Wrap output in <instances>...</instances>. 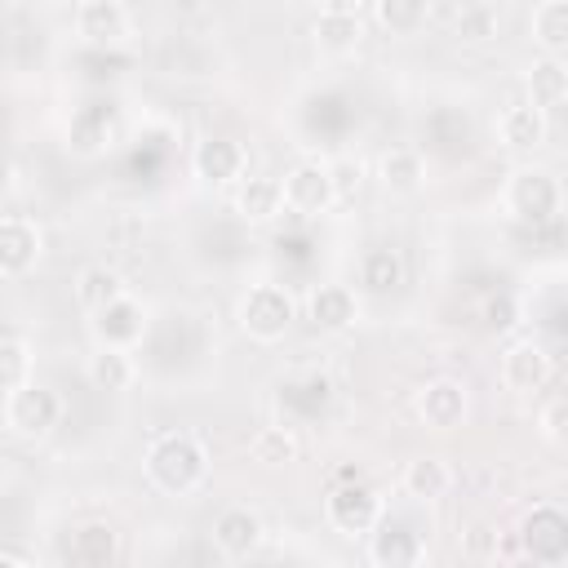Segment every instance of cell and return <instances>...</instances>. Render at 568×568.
Listing matches in <instances>:
<instances>
[{"label":"cell","mask_w":568,"mask_h":568,"mask_svg":"<svg viewBox=\"0 0 568 568\" xmlns=\"http://www.w3.org/2000/svg\"><path fill=\"white\" fill-rule=\"evenodd\" d=\"M0 564H13V568H27L31 559H27L22 550H4V546H0Z\"/></svg>","instance_id":"34"},{"label":"cell","mask_w":568,"mask_h":568,"mask_svg":"<svg viewBox=\"0 0 568 568\" xmlns=\"http://www.w3.org/2000/svg\"><path fill=\"white\" fill-rule=\"evenodd\" d=\"M111 555H115V532L106 524L75 528V537H71V559L75 564H106Z\"/></svg>","instance_id":"28"},{"label":"cell","mask_w":568,"mask_h":568,"mask_svg":"<svg viewBox=\"0 0 568 568\" xmlns=\"http://www.w3.org/2000/svg\"><path fill=\"white\" fill-rule=\"evenodd\" d=\"M532 40L541 44L546 58L568 53V0H541L532 9Z\"/></svg>","instance_id":"24"},{"label":"cell","mask_w":568,"mask_h":568,"mask_svg":"<svg viewBox=\"0 0 568 568\" xmlns=\"http://www.w3.org/2000/svg\"><path fill=\"white\" fill-rule=\"evenodd\" d=\"M501 204L515 222H528V226H546L559 217V204H564V191H559V178L550 169H515L506 191H501Z\"/></svg>","instance_id":"2"},{"label":"cell","mask_w":568,"mask_h":568,"mask_svg":"<svg viewBox=\"0 0 568 568\" xmlns=\"http://www.w3.org/2000/svg\"><path fill=\"white\" fill-rule=\"evenodd\" d=\"M497 373H501V386H506V390H515V395H537V390H546V382L555 377V359H550V351H546L541 342L519 337V342H510V346L501 351Z\"/></svg>","instance_id":"8"},{"label":"cell","mask_w":568,"mask_h":568,"mask_svg":"<svg viewBox=\"0 0 568 568\" xmlns=\"http://www.w3.org/2000/svg\"><path fill=\"white\" fill-rule=\"evenodd\" d=\"M297 453H302V444H297V435L288 426H262L248 439V457L257 466H288V462H297Z\"/></svg>","instance_id":"27"},{"label":"cell","mask_w":568,"mask_h":568,"mask_svg":"<svg viewBox=\"0 0 568 568\" xmlns=\"http://www.w3.org/2000/svg\"><path fill=\"white\" fill-rule=\"evenodd\" d=\"M231 204H235V213H240L244 222H271V217H280V213H284L280 178H271V173H244V178L235 182Z\"/></svg>","instance_id":"17"},{"label":"cell","mask_w":568,"mask_h":568,"mask_svg":"<svg viewBox=\"0 0 568 568\" xmlns=\"http://www.w3.org/2000/svg\"><path fill=\"white\" fill-rule=\"evenodd\" d=\"M284 209L297 217H324L337 204V182H333V164L328 160H297L284 178Z\"/></svg>","instance_id":"5"},{"label":"cell","mask_w":568,"mask_h":568,"mask_svg":"<svg viewBox=\"0 0 568 568\" xmlns=\"http://www.w3.org/2000/svg\"><path fill=\"white\" fill-rule=\"evenodd\" d=\"M262 541H266V524H262L257 510H248V506L217 510V519H213V546L226 559H248V555H257Z\"/></svg>","instance_id":"15"},{"label":"cell","mask_w":568,"mask_h":568,"mask_svg":"<svg viewBox=\"0 0 568 568\" xmlns=\"http://www.w3.org/2000/svg\"><path fill=\"white\" fill-rule=\"evenodd\" d=\"M546 129H550V120L532 102H515L497 115V142L506 151H537L546 142Z\"/></svg>","instance_id":"18"},{"label":"cell","mask_w":568,"mask_h":568,"mask_svg":"<svg viewBox=\"0 0 568 568\" xmlns=\"http://www.w3.org/2000/svg\"><path fill=\"white\" fill-rule=\"evenodd\" d=\"M62 422V395L49 390L44 382L27 377L22 386L4 390V426L22 439H44Z\"/></svg>","instance_id":"4"},{"label":"cell","mask_w":568,"mask_h":568,"mask_svg":"<svg viewBox=\"0 0 568 568\" xmlns=\"http://www.w3.org/2000/svg\"><path fill=\"white\" fill-rule=\"evenodd\" d=\"M377 178H382V186H386L390 195H413V191H422V182H426V160H422L417 146H390V151L377 160Z\"/></svg>","instance_id":"19"},{"label":"cell","mask_w":568,"mask_h":568,"mask_svg":"<svg viewBox=\"0 0 568 568\" xmlns=\"http://www.w3.org/2000/svg\"><path fill=\"white\" fill-rule=\"evenodd\" d=\"M413 408L430 430H457L470 413V390L457 377H430V382H422Z\"/></svg>","instance_id":"9"},{"label":"cell","mask_w":568,"mask_h":568,"mask_svg":"<svg viewBox=\"0 0 568 568\" xmlns=\"http://www.w3.org/2000/svg\"><path fill=\"white\" fill-rule=\"evenodd\" d=\"M382 497H377V488H368L364 479H342V484H333L328 488V497H324V519L337 528V532H346V537H364L377 519H382Z\"/></svg>","instance_id":"7"},{"label":"cell","mask_w":568,"mask_h":568,"mask_svg":"<svg viewBox=\"0 0 568 568\" xmlns=\"http://www.w3.org/2000/svg\"><path fill=\"white\" fill-rule=\"evenodd\" d=\"M399 284H404V257H399L390 244L364 248V257H359V288H368V293H390V288H399Z\"/></svg>","instance_id":"23"},{"label":"cell","mask_w":568,"mask_h":568,"mask_svg":"<svg viewBox=\"0 0 568 568\" xmlns=\"http://www.w3.org/2000/svg\"><path fill=\"white\" fill-rule=\"evenodd\" d=\"M129 31H133V22H129V9L120 0H80V9H75V36L84 44L115 49V44L129 40Z\"/></svg>","instance_id":"13"},{"label":"cell","mask_w":568,"mask_h":568,"mask_svg":"<svg viewBox=\"0 0 568 568\" xmlns=\"http://www.w3.org/2000/svg\"><path fill=\"white\" fill-rule=\"evenodd\" d=\"M568 98V71H564V58H537L532 71H528V102L537 111H559Z\"/></svg>","instance_id":"21"},{"label":"cell","mask_w":568,"mask_h":568,"mask_svg":"<svg viewBox=\"0 0 568 568\" xmlns=\"http://www.w3.org/2000/svg\"><path fill=\"white\" fill-rule=\"evenodd\" d=\"M564 413H568L564 395H550V399L537 408V430H541V439H550V444H564Z\"/></svg>","instance_id":"31"},{"label":"cell","mask_w":568,"mask_h":568,"mask_svg":"<svg viewBox=\"0 0 568 568\" xmlns=\"http://www.w3.org/2000/svg\"><path fill=\"white\" fill-rule=\"evenodd\" d=\"M75 302L93 315L98 306H106V302H115L120 293H129L124 288V280H120V271H111V266H102V262H93V266H84L80 275H75Z\"/></svg>","instance_id":"25"},{"label":"cell","mask_w":568,"mask_h":568,"mask_svg":"<svg viewBox=\"0 0 568 568\" xmlns=\"http://www.w3.org/2000/svg\"><path fill=\"white\" fill-rule=\"evenodd\" d=\"M191 169L209 186H235L248 173V151L235 138H204L191 155Z\"/></svg>","instance_id":"14"},{"label":"cell","mask_w":568,"mask_h":568,"mask_svg":"<svg viewBox=\"0 0 568 568\" xmlns=\"http://www.w3.org/2000/svg\"><path fill=\"white\" fill-rule=\"evenodd\" d=\"M306 320L320 333H346L359 320V297L351 284H315L306 297Z\"/></svg>","instance_id":"16"},{"label":"cell","mask_w":568,"mask_h":568,"mask_svg":"<svg viewBox=\"0 0 568 568\" xmlns=\"http://www.w3.org/2000/svg\"><path fill=\"white\" fill-rule=\"evenodd\" d=\"M315 4H320V13H359L364 0H315Z\"/></svg>","instance_id":"33"},{"label":"cell","mask_w":568,"mask_h":568,"mask_svg":"<svg viewBox=\"0 0 568 568\" xmlns=\"http://www.w3.org/2000/svg\"><path fill=\"white\" fill-rule=\"evenodd\" d=\"M399 488L413 501H439L453 488V470H448L444 457H413L404 466V475H399Z\"/></svg>","instance_id":"20"},{"label":"cell","mask_w":568,"mask_h":568,"mask_svg":"<svg viewBox=\"0 0 568 568\" xmlns=\"http://www.w3.org/2000/svg\"><path fill=\"white\" fill-rule=\"evenodd\" d=\"M142 466H146V479H151L160 493L186 497V493H195V488L204 484V475H209V448H204L195 435H186V430H169V435L151 439Z\"/></svg>","instance_id":"1"},{"label":"cell","mask_w":568,"mask_h":568,"mask_svg":"<svg viewBox=\"0 0 568 568\" xmlns=\"http://www.w3.org/2000/svg\"><path fill=\"white\" fill-rule=\"evenodd\" d=\"M510 324H515V302L510 297L488 302V328H510Z\"/></svg>","instance_id":"32"},{"label":"cell","mask_w":568,"mask_h":568,"mask_svg":"<svg viewBox=\"0 0 568 568\" xmlns=\"http://www.w3.org/2000/svg\"><path fill=\"white\" fill-rule=\"evenodd\" d=\"M142 333H146V306L133 293H120L115 302H106V306L93 311V337H98V346H124V351H133V342H142Z\"/></svg>","instance_id":"12"},{"label":"cell","mask_w":568,"mask_h":568,"mask_svg":"<svg viewBox=\"0 0 568 568\" xmlns=\"http://www.w3.org/2000/svg\"><path fill=\"white\" fill-rule=\"evenodd\" d=\"M377 22L390 36H413L426 22V0H377Z\"/></svg>","instance_id":"29"},{"label":"cell","mask_w":568,"mask_h":568,"mask_svg":"<svg viewBox=\"0 0 568 568\" xmlns=\"http://www.w3.org/2000/svg\"><path fill=\"white\" fill-rule=\"evenodd\" d=\"M364 537H368V559H373L377 568H413V564H422V555H426L422 532H413V524H404V519H395V515H386V510H382V519H377Z\"/></svg>","instance_id":"10"},{"label":"cell","mask_w":568,"mask_h":568,"mask_svg":"<svg viewBox=\"0 0 568 568\" xmlns=\"http://www.w3.org/2000/svg\"><path fill=\"white\" fill-rule=\"evenodd\" d=\"M84 373L98 390H129L133 377H138V364H133V351H124V346H98L89 355Z\"/></svg>","instance_id":"22"},{"label":"cell","mask_w":568,"mask_h":568,"mask_svg":"<svg viewBox=\"0 0 568 568\" xmlns=\"http://www.w3.org/2000/svg\"><path fill=\"white\" fill-rule=\"evenodd\" d=\"M235 320L253 342H280L297 320V302L284 284L262 280V284H248V293L235 306Z\"/></svg>","instance_id":"3"},{"label":"cell","mask_w":568,"mask_h":568,"mask_svg":"<svg viewBox=\"0 0 568 568\" xmlns=\"http://www.w3.org/2000/svg\"><path fill=\"white\" fill-rule=\"evenodd\" d=\"M31 377V346L13 333H0V390H13Z\"/></svg>","instance_id":"30"},{"label":"cell","mask_w":568,"mask_h":568,"mask_svg":"<svg viewBox=\"0 0 568 568\" xmlns=\"http://www.w3.org/2000/svg\"><path fill=\"white\" fill-rule=\"evenodd\" d=\"M519 550L541 568H559L568 559V515L555 501H537L532 510H524Z\"/></svg>","instance_id":"6"},{"label":"cell","mask_w":568,"mask_h":568,"mask_svg":"<svg viewBox=\"0 0 568 568\" xmlns=\"http://www.w3.org/2000/svg\"><path fill=\"white\" fill-rule=\"evenodd\" d=\"M359 40H364L359 13H320L315 18V44L324 53H355Z\"/></svg>","instance_id":"26"},{"label":"cell","mask_w":568,"mask_h":568,"mask_svg":"<svg viewBox=\"0 0 568 568\" xmlns=\"http://www.w3.org/2000/svg\"><path fill=\"white\" fill-rule=\"evenodd\" d=\"M44 235L31 217H0V280H22L36 271Z\"/></svg>","instance_id":"11"}]
</instances>
